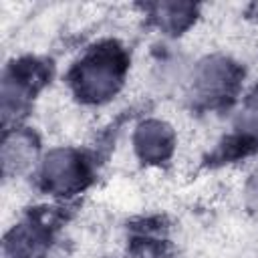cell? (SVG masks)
<instances>
[{"instance_id":"1","label":"cell","mask_w":258,"mask_h":258,"mask_svg":"<svg viewBox=\"0 0 258 258\" xmlns=\"http://www.w3.org/2000/svg\"><path fill=\"white\" fill-rule=\"evenodd\" d=\"M121 83V67L111 54H97L89 58L77 75V89L85 99L103 101L111 97Z\"/></svg>"},{"instance_id":"2","label":"cell","mask_w":258,"mask_h":258,"mask_svg":"<svg viewBox=\"0 0 258 258\" xmlns=\"http://www.w3.org/2000/svg\"><path fill=\"white\" fill-rule=\"evenodd\" d=\"M42 177L54 191H69L81 181V165L73 151L54 149L42 163Z\"/></svg>"},{"instance_id":"3","label":"cell","mask_w":258,"mask_h":258,"mask_svg":"<svg viewBox=\"0 0 258 258\" xmlns=\"http://www.w3.org/2000/svg\"><path fill=\"white\" fill-rule=\"evenodd\" d=\"M234 83V67L224 58L204 60L194 75V89L204 99H216L228 93Z\"/></svg>"},{"instance_id":"4","label":"cell","mask_w":258,"mask_h":258,"mask_svg":"<svg viewBox=\"0 0 258 258\" xmlns=\"http://www.w3.org/2000/svg\"><path fill=\"white\" fill-rule=\"evenodd\" d=\"M171 129L161 121H145L135 131V149L141 159L159 161L171 151Z\"/></svg>"},{"instance_id":"5","label":"cell","mask_w":258,"mask_h":258,"mask_svg":"<svg viewBox=\"0 0 258 258\" xmlns=\"http://www.w3.org/2000/svg\"><path fill=\"white\" fill-rule=\"evenodd\" d=\"M36 157L34 139L26 133H10L2 143V167L6 175H16L30 167Z\"/></svg>"},{"instance_id":"6","label":"cell","mask_w":258,"mask_h":258,"mask_svg":"<svg viewBox=\"0 0 258 258\" xmlns=\"http://www.w3.org/2000/svg\"><path fill=\"white\" fill-rule=\"evenodd\" d=\"M26 105V89L18 83V79L6 77L2 81V119L8 123L10 119L18 117Z\"/></svg>"},{"instance_id":"7","label":"cell","mask_w":258,"mask_h":258,"mask_svg":"<svg viewBox=\"0 0 258 258\" xmlns=\"http://www.w3.org/2000/svg\"><path fill=\"white\" fill-rule=\"evenodd\" d=\"M42 244V238L38 232L30 228H20L14 232V238L8 242V252L12 258H32L38 254Z\"/></svg>"},{"instance_id":"8","label":"cell","mask_w":258,"mask_h":258,"mask_svg":"<svg viewBox=\"0 0 258 258\" xmlns=\"http://www.w3.org/2000/svg\"><path fill=\"white\" fill-rule=\"evenodd\" d=\"M236 127L254 139H258V91L246 101L242 111L236 117Z\"/></svg>"},{"instance_id":"9","label":"cell","mask_w":258,"mask_h":258,"mask_svg":"<svg viewBox=\"0 0 258 258\" xmlns=\"http://www.w3.org/2000/svg\"><path fill=\"white\" fill-rule=\"evenodd\" d=\"M191 6L189 4H161L157 6V14H159V22L165 28H181L185 24V20L189 18Z\"/></svg>"},{"instance_id":"10","label":"cell","mask_w":258,"mask_h":258,"mask_svg":"<svg viewBox=\"0 0 258 258\" xmlns=\"http://www.w3.org/2000/svg\"><path fill=\"white\" fill-rule=\"evenodd\" d=\"M246 198H248V204H250V206L258 208V175L248 183V187H246Z\"/></svg>"},{"instance_id":"11","label":"cell","mask_w":258,"mask_h":258,"mask_svg":"<svg viewBox=\"0 0 258 258\" xmlns=\"http://www.w3.org/2000/svg\"><path fill=\"white\" fill-rule=\"evenodd\" d=\"M46 258H67L64 254H60V252H54V254H48Z\"/></svg>"}]
</instances>
